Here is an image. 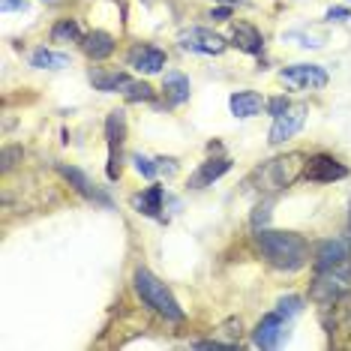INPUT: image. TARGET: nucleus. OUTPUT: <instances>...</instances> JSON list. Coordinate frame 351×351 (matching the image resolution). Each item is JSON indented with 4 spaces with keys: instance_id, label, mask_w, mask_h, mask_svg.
<instances>
[{
    "instance_id": "nucleus-8",
    "label": "nucleus",
    "mask_w": 351,
    "mask_h": 351,
    "mask_svg": "<svg viewBox=\"0 0 351 351\" xmlns=\"http://www.w3.org/2000/svg\"><path fill=\"white\" fill-rule=\"evenodd\" d=\"M289 87H298V90H315V87H324L327 84V73L318 63H294V66H285L279 73Z\"/></svg>"
},
{
    "instance_id": "nucleus-17",
    "label": "nucleus",
    "mask_w": 351,
    "mask_h": 351,
    "mask_svg": "<svg viewBox=\"0 0 351 351\" xmlns=\"http://www.w3.org/2000/svg\"><path fill=\"white\" fill-rule=\"evenodd\" d=\"M132 207L138 213H145L150 219H162V210H165V189L162 186H150L145 189L141 195L132 198Z\"/></svg>"
},
{
    "instance_id": "nucleus-1",
    "label": "nucleus",
    "mask_w": 351,
    "mask_h": 351,
    "mask_svg": "<svg viewBox=\"0 0 351 351\" xmlns=\"http://www.w3.org/2000/svg\"><path fill=\"white\" fill-rule=\"evenodd\" d=\"M255 246L276 270H294L306 267L309 261V243L294 231H276V228H258L255 231Z\"/></svg>"
},
{
    "instance_id": "nucleus-33",
    "label": "nucleus",
    "mask_w": 351,
    "mask_h": 351,
    "mask_svg": "<svg viewBox=\"0 0 351 351\" xmlns=\"http://www.w3.org/2000/svg\"><path fill=\"white\" fill-rule=\"evenodd\" d=\"M348 15H351V12L346 10V6H333V10L327 12V21H346Z\"/></svg>"
},
{
    "instance_id": "nucleus-15",
    "label": "nucleus",
    "mask_w": 351,
    "mask_h": 351,
    "mask_svg": "<svg viewBox=\"0 0 351 351\" xmlns=\"http://www.w3.org/2000/svg\"><path fill=\"white\" fill-rule=\"evenodd\" d=\"M82 51L90 60H106L114 54V36L106 34V30H90V34L82 39Z\"/></svg>"
},
{
    "instance_id": "nucleus-24",
    "label": "nucleus",
    "mask_w": 351,
    "mask_h": 351,
    "mask_svg": "<svg viewBox=\"0 0 351 351\" xmlns=\"http://www.w3.org/2000/svg\"><path fill=\"white\" fill-rule=\"evenodd\" d=\"M217 339H222L228 348H237L241 346V318H231L217 330Z\"/></svg>"
},
{
    "instance_id": "nucleus-19",
    "label": "nucleus",
    "mask_w": 351,
    "mask_h": 351,
    "mask_svg": "<svg viewBox=\"0 0 351 351\" xmlns=\"http://www.w3.org/2000/svg\"><path fill=\"white\" fill-rule=\"evenodd\" d=\"M231 45L243 54H261V49H265V36H261V30H255L252 25H237L234 34H231Z\"/></svg>"
},
{
    "instance_id": "nucleus-7",
    "label": "nucleus",
    "mask_w": 351,
    "mask_h": 351,
    "mask_svg": "<svg viewBox=\"0 0 351 351\" xmlns=\"http://www.w3.org/2000/svg\"><path fill=\"white\" fill-rule=\"evenodd\" d=\"M178 43H180V49L195 51V54H222V51H226V45H228L219 34H213V30H207V27L180 30Z\"/></svg>"
},
{
    "instance_id": "nucleus-32",
    "label": "nucleus",
    "mask_w": 351,
    "mask_h": 351,
    "mask_svg": "<svg viewBox=\"0 0 351 351\" xmlns=\"http://www.w3.org/2000/svg\"><path fill=\"white\" fill-rule=\"evenodd\" d=\"M156 165H159V171L162 174H178V162H174V159H156Z\"/></svg>"
},
{
    "instance_id": "nucleus-13",
    "label": "nucleus",
    "mask_w": 351,
    "mask_h": 351,
    "mask_svg": "<svg viewBox=\"0 0 351 351\" xmlns=\"http://www.w3.org/2000/svg\"><path fill=\"white\" fill-rule=\"evenodd\" d=\"M126 63H130L135 73L154 75V73H162L165 51L156 49V45H135V49H130V54H126Z\"/></svg>"
},
{
    "instance_id": "nucleus-27",
    "label": "nucleus",
    "mask_w": 351,
    "mask_h": 351,
    "mask_svg": "<svg viewBox=\"0 0 351 351\" xmlns=\"http://www.w3.org/2000/svg\"><path fill=\"white\" fill-rule=\"evenodd\" d=\"M132 162H135V171L141 174V178H147V180H154L156 174H159V165H156V159H147V156H132Z\"/></svg>"
},
{
    "instance_id": "nucleus-36",
    "label": "nucleus",
    "mask_w": 351,
    "mask_h": 351,
    "mask_svg": "<svg viewBox=\"0 0 351 351\" xmlns=\"http://www.w3.org/2000/svg\"><path fill=\"white\" fill-rule=\"evenodd\" d=\"M45 3H60V0H45Z\"/></svg>"
},
{
    "instance_id": "nucleus-14",
    "label": "nucleus",
    "mask_w": 351,
    "mask_h": 351,
    "mask_svg": "<svg viewBox=\"0 0 351 351\" xmlns=\"http://www.w3.org/2000/svg\"><path fill=\"white\" fill-rule=\"evenodd\" d=\"M351 267V252L346 241H322L315 250V270H337Z\"/></svg>"
},
{
    "instance_id": "nucleus-12",
    "label": "nucleus",
    "mask_w": 351,
    "mask_h": 351,
    "mask_svg": "<svg viewBox=\"0 0 351 351\" xmlns=\"http://www.w3.org/2000/svg\"><path fill=\"white\" fill-rule=\"evenodd\" d=\"M285 324H289V318H285L282 313H270L258 322V327H255L252 333V342L258 348H276L279 342H282L285 337Z\"/></svg>"
},
{
    "instance_id": "nucleus-31",
    "label": "nucleus",
    "mask_w": 351,
    "mask_h": 351,
    "mask_svg": "<svg viewBox=\"0 0 351 351\" xmlns=\"http://www.w3.org/2000/svg\"><path fill=\"white\" fill-rule=\"evenodd\" d=\"M0 10H3V12H12V10L25 12L27 10V0H3V3H0Z\"/></svg>"
},
{
    "instance_id": "nucleus-28",
    "label": "nucleus",
    "mask_w": 351,
    "mask_h": 351,
    "mask_svg": "<svg viewBox=\"0 0 351 351\" xmlns=\"http://www.w3.org/2000/svg\"><path fill=\"white\" fill-rule=\"evenodd\" d=\"M25 156V150H21L19 145H10V147H3V154H0V171H10L15 162H19V159Z\"/></svg>"
},
{
    "instance_id": "nucleus-29",
    "label": "nucleus",
    "mask_w": 351,
    "mask_h": 351,
    "mask_svg": "<svg viewBox=\"0 0 351 351\" xmlns=\"http://www.w3.org/2000/svg\"><path fill=\"white\" fill-rule=\"evenodd\" d=\"M270 204H274V202H270V198H267L265 204H258V207H255V213H252V228H255V231L267 226V219H270Z\"/></svg>"
},
{
    "instance_id": "nucleus-5",
    "label": "nucleus",
    "mask_w": 351,
    "mask_h": 351,
    "mask_svg": "<svg viewBox=\"0 0 351 351\" xmlns=\"http://www.w3.org/2000/svg\"><path fill=\"white\" fill-rule=\"evenodd\" d=\"M106 138H108V165H106V174L108 180H117L121 178V147L126 141V114L121 108L111 111L108 121H106Z\"/></svg>"
},
{
    "instance_id": "nucleus-34",
    "label": "nucleus",
    "mask_w": 351,
    "mask_h": 351,
    "mask_svg": "<svg viewBox=\"0 0 351 351\" xmlns=\"http://www.w3.org/2000/svg\"><path fill=\"white\" fill-rule=\"evenodd\" d=\"M210 19H213V21H228V19H231V6H228V3H226V6H217V10L210 12Z\"/></svg>"
},
{
    "instance_id": "nucleus-11",
    "label": "nucleus",
    "mask_w": 351,
    "mask_h": 351,
    "mask_svg": "<svg viewBox=\"0 0 351 351\" xmlns=\"http://www.w3.org/2000/svg\"><path fill=\"white\" fill-rule=\"evenodd\" d=\"M303 121H306V106H291L285 114H279L274 126H270V145H282V141H289L294 138L300 130H303Z\"/></svg>"
},
{
    "instance_id": "nucleus-6",
    "label": "nucleus",
    "mask_w": 351,
    "mask_h": 351,
    "mask_svg": "<svg viewBox=\"0 0 351 351\" xmlns=\"http://www.w3.org/2000/svg\"><path fill=\"white\" fill-rule=\"evenodd\" d=\"M322 324L330 339L351 337V291L339 294L333 303L322 306Z\"/></svg>"
},
{
    "instance_id": "nucleus-30",
    "label": "nucleus",
    "mask_w": 351,
    "mask_h": 351,
    "mask_svg": "<svg viewBox=\"0 0 351 351\" xmlns=\"http://www.w3.org/2000/svg\"><path fill=\"white\" fill-rule=\"evenodd\" d=\"M265 108H267L274 117H279V114H285V111L291 108V102H289V97H274V99H267Z\"/></svg>"
},
{
    "instance_id": "nucleus-9",
    "label": "nucleus",
    "mask_w": 351,
    "mask_h": 351,
    "mask_svg": "<svg viewBox=\"0 0 351 351\" xmlns=\"http://www.w3.org/2000/svg\"><path fill=\"white\" fill-rule=\"evenodd\" d=\"M303 178L309 183H333L348 178V169L339 162V159L327 156V154H315L306 159V169H303Z\"/></svg>"
},
{
    "instance_id": "nucleus-25",
    "label": "nucleus",
    "mask_w": 351,
    "mask_h": 351,
    "mask_svg": "<svg viewBox=\"0 0 351 351\" xmlns=\"http://www.w3.org/2000/svg\"><path fill=\"white\" fill-rule=\"evenodd\" d=\"M123 97L130 102H150V99H154V87L145 84V82H135V78H132L130 87L123 90Z\"/></svg>"
},
{
    "instance_id": "nucleus-18",
    "label": "nucleus",
    "mask_w": 351,
    "mask_h": 351,
    "mask_svg": "<svg viewBox=\"0 0 351 351\" xmlns=\"http://www.w3.org/2000/svg\"><path fill=\"white\" fill-rule=\"evenodd\" d=\"M228 169H231V159L228 156H213V159H207V162H202V169L193 174V180H189V183H193L195 189H204V186H210L213 180H219Z\"/></svg>"
},
{
    "instance_id": "nucleus-16",
    "label": "nucleus",
    "mask_w": 351,
    "mask_h": 351,
    "mask_svg": "<svg viewBox=\"0 0 351 351\" xmlns=\"http://www.w3.org/2000/svg\"><path fill=\"white\" fill-rule=\"evenodd\" d=\"M228 106H231V114L246 121V117L261 114V108H265L267 102L261 99V93H255V90H237V93H231Z\"/></svg>"
},
{
    "instance_id": "nucleus-2",
    "label": "nucleus",
    "mask_w": 351,
    "mask_h": 351,
    "mask_svg": "<svg viewBox=\"0 0 351 351\" xmlns=\"http://www.w3.org/2000/svg\"><path fill=\"white\" fill-rule=\"evenodd\" d=\"M303 169H306V156L294 150V154L267 159L261 169H255L252 183H255V189H258L261 195H274V193L289 189L298 178H303Z\"/></svg>"
},
{
    "instance_id": "nucleus-20",
    "label": "nucleus",
    "mask_w": 351,
    "mask_h": 351,
    "mask_svg": "<svg viewBox=\"0 0 351 351\" xmlns=\"http://www.w3.org/2000/svg\"><path fill=\"white\" fill-rule=\"evenodd\" d=\"M130 82L132 78L126 75V73H108V69H90V84L97 87V90H102V93H117V90H126V87H130Z\"/></svg>"
},
{
    "instance_id": "nucleus-4",
    "label": "nucleus",
    "mask_w": 351,
    "mask_h": 351,
    "mask_svg": "<svg viewBox=\"0 0 351 351\" xmlns=\"http://www.w3.org/2000/svg\"><path fill=\"white\" fill-rule=\"evenodd\" d=\"M351 285V267H337V270H315L313 289H309V300L318 303V306H327L346 294Z\"/></svg>"
},
{
    "instance_id": "nucleus-22",
    "label": "nucleus",
    "mask_w": 351,
    "mask_h": 351,
    "mask_svg": "<svg viewBox=\"0 0 351 351\" xmlns=\"http://www.w3.org/2000/svg\"><path fill=\"white\" fill-rule=\"evenodd\" d=\"M30 66L36 69H63L69 66V58L60 51H51V49H36L34 54H30Z\"/></svg>"
},
{
    "instance_id": "nucleus-23",
    "label": "nucleus",
    "mask_w": 351,
    "mask_h": 351,
    "mask_svg": "<svg viewBox=\"0 0 351 351\" xmlns=\"http://www.w3.org/2000/svg\"><path fill=\"white\" fill-rule=\"evenodd\" d=\"M82 27H78V21H73V19H63V21H58V25L51 27V43H82Z\"/></svg>"
},
{
    "instance_id": "nucleus-10",
    "label": "nucleus",
    "mask_w": 351,
    "mask_h": 351,
    "mask_svg": "<svg viewBox=\"0 0 351 351\" xmlns=\"http://www.w3.org/2000/svg\"><path fill=\"white\" fill-rule=\"evenodd\" d=\"M58 171H60V178H66V180H69V186H73L78 195H84V198H87V202H97V204H102V207H111V198L102 193V189H99L90 178H87L82 169H75V165H63V162H60V165H58Z\"/></svg>"
},
{
    "instance_id": "nucleus-35",
    "label": "nucleus",
    "mask_w": 351,
    "mask_h": 351,
    "mask_svg": "<svg viewBox=\"0 0 351 351\" xmlns=\"http://www.w3.org/2000/svg\"><path fill=\"white\" fill-rule=\"evenodd\" d=\"M219 3H228V6H234V3H237V0H219Z\"/></svg>"
},
{
    "instance_id": "nucleus-26",
    "label": "nucleus",
    "mask_w": 351,
    "mask_h": 351,
    "mask_svg": "<svg viewBox=\"0 0 351 351\" xmlns=\"http://www.w3.org/2000/svg\"><path fill=\"white\" fill-rule=\"evenodd\" d=\"M276 313H282L285 318H294L303 313V298H298V294H289V298H279L276 303Z\"/></svg>"
},
{
    "instance_id": "nucleus-21",
    "label": "nucleus",
    "mask_w": 351,
    "mask_h": 351,
    "mask_svg": "<svg viewBox=\"0 0 351 351\" xmlns=\"http://www.w3.org/2000/svg\"><path fill=\"white\" fill-rule=\"evenodd\" d=\"M162 90H165V102L169 106H183V102L189 99V78L183 75V73H169L165 75V84H162Z\"/></svg>"
},
{
    "instance_id": "nucleus-3",
    "label": "nucleus",
    "mask_w": 351,
    "mask_h": 351,
    "mask_svg": "<svg viewBox=\"0 0 351 351\" xmlns=\"http://www.w3.org/2000/svg\"><path fill=\"white\" fill-rule=\"evenodd\" d=\"M135 282V291H138V298L147 303V306H154L162 318H169V322H183V309L180 303L174 300V294L169 291V285L162 282L159 276H154L147 267H138L132 276Z\"/></svg>"
}]
</instances>
